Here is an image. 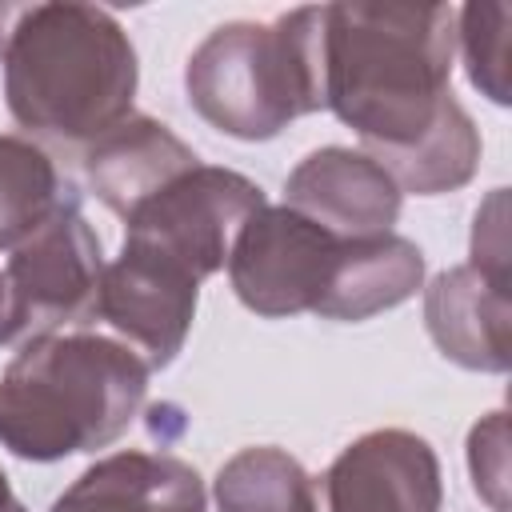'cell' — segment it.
<instances>
[{
	"mask_svg": "<svg viewBox=\"0 0 512 512\" xmlns=\"http://www.w3.org/2000/svg\"><path fill=\"white\" fill-rule=\"evenodd\" d=\"M452 4H324V108L368 156L412 148L452 100Z\"/></svg>",
	"mask_w": 512,
	"mask_h": 512,
	"instance_id": "1",
	"label": "cell"
},
{
	"mask_svg": "<svg viewBox=\"0 0 512 512\" xmlns=\"http://www.w3.org/2000/svg\"><path fill=\"white\" fill-rule=\"evenodd\" d=\"M0 64L12 120L36 136L80 144L132 116L140 64L108 8L72 0L16 8Z\"/></svg>",
	"mask_w": 512,
	"mask_h": 512,
	"instance_id": "2",
	"label": "cell"
},
{
	"mask_svg": "<svg viewBox=\"0 0 512 512\" xmlns=\"http://www.w3.org/2000/svg\"><path fill=\"white\" fill-rule=\"evenodd\" d=\"M148 364L100 332L28 340L0 372V444L36 464L120 440L148 400Z\"/></svg>",
	"mask_w": 512,
	"mask_h": 512,
	"instance_id": "3",
	"label": "cell"
},
{
	"mask_svg": "<svg viewBox=\"0 0 512 512\" xmlns=\"http://www.w3.org/2000/svg\"><path fill=\"white\" fill-rule=\"evenodd\" d=\"M188 104L236 140H272L324 108V4L280 12L272 24L212 28L184 68Z\"/></svg>",
	"mask_w": 512,
	"mask_h": 512,
	"instance_id": "4",
	"label": "cell"
},
{
	"mask_svg": "<svg viewBox=\"0 0 512 512\" xmlns=\"http://www.w3.org/2000/svg\"><path fill=\"white\" fill-rule=\"evenodd\" d=\"M100 276V236L92 232L80 196L68 188L56 212L28 240L8 248V260L0 264V348L96 316Z\"/></svg>",
	"mask_w": 512,
	"mask_h": 512,
	"instance_id": "5",
	"label": "cell"
},
{
	"mask_svg": "<svg viewBox=\"0 0 512 512\" xmlns=\"http://www.w3.org/2000/svg\"><path fill=\"white\" fill-rule=\"evenodd\" d=\"M264 204L268 200L260 184H252L248 176L232 168L196 164L124 216V240L144 244L204 280L228 264L240 228Z\"/></svg>",
	"mask_w": 512,
	"mask_h": 512,
	"instance_id": "6",
	"label": "cell"
},
{
	"mask_svg": "<svg viewBox=\"0 0 512 512\" xmlns=\"http://www.w3.org/2000/svg\"><path fill=\"white\" fill-rule=\"evenodd\" d=\"M348 236H332L288 204H264L228 252V280L240 304L264 320L320 308Z\"/></svg>",
	"mask_w": 512,
	"mask_h": 512,
	"instance_id": "7",
	"label": "cell"
},
{
	"mask_svg": "<svg viewBox=\"0 0 512 512\" xmlns=\"http://www.w3.org/2000/svg\"><path fill=\"white\" fill-rule=\"evenodd\" d=\"M196 296L200 280L184 264L124 240L120 256L104 264L96 316L108 320L148 368H168L188 340Z\"/></svg>",
	"mask_w": 512,
	"mask_h": 512,
	"instance_id": "8",
	"label": "cell"
},
{
	"mask_svg": "<svg viewBox=\"0 0 512 512\" xmlns=\"http://www.w3.org/2000/svg\"><path fill=\"white\" fill-rule=\"evenodd\" d=\"M324 496L328 512H440V460L424 436L376 428L332 460Z\"/></svg>",
	"mask_w": 512,
	"mask_h": 512,
	"instance_id": "9",
	"label": "cell"
},
{
	"mask_svg": "<svg viewBox=\"0 0 512 512\" xmlns=\"http://www.w3.org/2000/svg\"><path fill=\"white\" fill-rule=\"evenodd\" d=\"M284 204L332 236L392 232L404 192L396 180L356 148H316L284 180Z\"/></svg>",
	"mask_w": 512,
	"mask_h": 512,
	"instance_id": "10",
	"label": "cell"
},
{
	"mask_svg": "<svg viewBox=\"0 0 512 512\" xmlns=\"http://www.w3.org/2000/svg\"><path fill=\"white\" fill-rule=\"evenodd\" d=\"M424 324L436 348L452 364L472 372H508L512 364L508 284L484 276L472 264L444 268L424 288Z\"/></svg>",
	"mask_w": 512,
	"mask_h": 512,
	"instance_id": "11",
	"label": "cell"
},
{
	"mask_svg": "<svg viewBox=\"0 0 512 512\" xmlns=\"http://www.w3.org/2000/svg\"><path fill=\"white\" fill-rule=\"evenodd\" d=\"M196 164H200V156L168 124H160L152 116L120 120L116 128L96 136L84 152L88 188L120 220L140 200H148L152 192H160L168 180H176L180 172H188Z\"/></svg>",
	"mask_w": 512,
	"mask_h": 512,
	"instance_id": "12",
	"label": "cell"
},
{
	"mask_svg": "<svg viewBox=\"0 0 512 512\" xmlns=\"http://www.w3.org/2000/svg\"><path fill=\"white\" fill-rule=\"evenodd\" d=\"M52 512H208L192 464L164 452H112L84 468Z\"/></svg>",
	"mask_w": 512,
	"mask_h": 512,
	"instance_id": "13",
	"label": "cell"
},
{
	"mask_svg": "<svg viewBox=\"0 0 512 512\" xmlns=\"http://www.w3.org/2000/svg\"><path fill=\"white\" fill-rule=\"evenodd\" d=\"M420 284H424V252L408 236L396 232L348 236L316 316L356 324L412 300Z\"/></svg>",
	"mask_w": 512,
	"mask_h": 512,
	"instance_id": "14",
	"label": "cell"
},
{
	"mask_svg": "<svg viewBox=\"0 0 512 512\" xmlns=\"http://www.w3.org/2000/svg\"><path fill=\"white\" fill-rule=\"evenodd\" d=\"M400 192H416V196H440V192H456L476 176L480 164V132L472 124V116L460 108V100L452 96L440 112V120L404 152H388V156H372Z\"/></svg>",
	"mask_w": 512,
	"mask_h": 512,
	"instance_id": "15",
	"label": "cell"
},
{
	"mask_svg": "<svg viewBox=\"0 0 512 512\" xmlns=\"http://www.w3.org/2000/svg\"><path fill=\"white\" fill-rule=\"evenodd\" d=\"M216 512H316L312 476L284 448H240L216 472Z\"/></svg>",
	"mask_w": 512,
	"mask_h": 512,
	"instance_id": "16",
	"label": "cell"
},
{
	"mask_svg": "<svg viewBox=\"0 0 512 512\" xmlns=\"http://www.w3.org/2000/svg\"><path fill=\"white\" fill-rule=\"evenodd\" d=\"M52 156L24 136H0V252L28 240L68 196Z\"/></svg>",
	"mask_w": 512,
	"mask_h": 512,
	"instance_id": "17",
	"label": "cell"
},
{
	"mask_svg": "<svg viewBox=\"0 0 512 512\" xmlns=\"http://www.w3.org/2000/svg\"><path fill=\"white\" fill-rule=\"evenodd\" d=\"M456 44L468 64L472 88L492 104H508V48H512V4H464L456 8Z\"/></svg>",
	"mask_w": 512,
	"mask_h": 512,
	"instance_id": "18",
	"label": "cell"
},
{
	"mask_svg": "<svg viewBox=\"0 0 512 512\" xmlns=\"http://www.w3.org/2000/svg\"><path fill=\"white\" fill-rule=\"evenodd\" d=\"M468 472L492 512H508V412H488L468 436Z\"/></svg>",
	"mask_w": 512,
	"mask_h": 512,
	"instance_id": "19",
	"label": "cell"
},
{
	"mask_svg": "<svg viewBox=\"0 0 512 512\" xmlns=\"http://www.w3.org/2000/svg\"><path fill=\"white\" fill-rule=\"evenodd\" d=\"M472 268H480L484 276L508 284V216H504V188H496L472 224Z\"/></svg>",
	"mask_w": 512,
	"mask_h": 512,
	"instance_id": "20",
	"label": "cell"
},
{
	"mask_svg": "<svg viewBox=\"0 0 512 512\" xmlns=\"http://www.w3.org/2000/svg\"><path fill=\"white\" fill-rule=\"evenodd\" d=\"M0 512H28V508L16 500V492H12V484H8L4 472H0Z\"/></svg>",
	"mask_w": 512,
	"mask_h": 512,
	"instance_id": "21",
	"label": "cell"
}]
</instances>
